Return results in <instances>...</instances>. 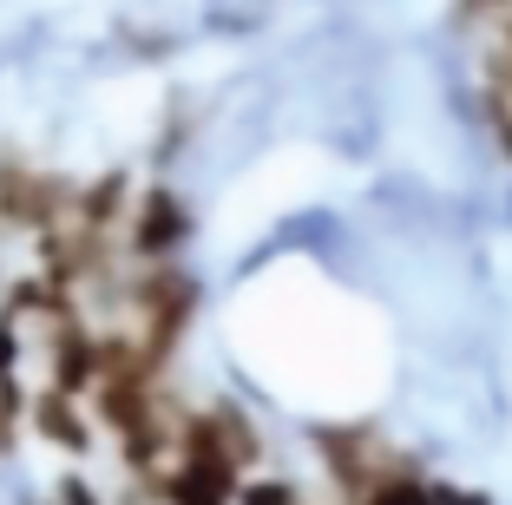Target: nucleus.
I'll return each instance as SVG.
<instances>
[{
    "mask_svg": "<svg viewBox=\"0 0 512 505\" xmlns=\"http://www.w3.org/2000/svg\"><path fill=\"white\" fill-rule=\"evenodd\" d=\"M27 420L40 427V440H53L60 453H92V440H99V427H92V401H79V394H66V387H40V394H27Z\"/></svg>",
    "mask_w": 512,
    "mask_h": 505,
    "instance_id": "obj_2",
    "label": "nucleus"
},
{
    "mask_svg": "<svg viewBox=\"0 0 512 505\" xmlns=\"http://www.w3.org/2000/svg\"><path fill=\"white\" fill-rule=\"evenodd\" d=\"M20 414H27V394L14 387V374H0V460H7L14 440H20Z\"/></svg>",
    "mask_w": 512,
    "mask_h": 505,
    "instance_id": "obj_5",
    "label": "nucleus"
},
{
    "mask_svg": "<svg viewBox=\"0 0 512 505\" xmlns=\"http://www.w3.org/2000/svg\"><path fill=\"white\" fill-rule=\"evenodd\" d=\"M60 505H106V499H99V492H92V479L66 473V479H60Z\"/></svg>",
    "mask_w": 512,
    "mask_h": 505,
    "instance_id": "obj_7",
    "label": "nucleus"
},
{
    "mask_svg": "<svg viewBox=\"0 0 512 505\" xmlns=\"http://www.w3.org/2000/svg\"><path fill=\"white\" fill-rule=\"evenodd\" d=\"M362 505H427V479L414 473V466H394V473H381L375 486L362 492Z\"/></svg>",
    "mask_w": 512,
    "mask_h": 505,
    "instance_id": "obj_3",
    "label": "nucleus"
},
{
    "mask_svg": "<svg viewBox=\"0 0 512 505\" xmlns=\"http://www.w3.org/2000/svg\"><path fill=\"white\" fill-rule=\"evenodd\" d=\"M427 505H486V499H480V492L447 486V479H427Z\"/></svg>",
    "mask_w": 512,
    "mask_h": 505,
    "instance_id": "obj_6",
    "label": "nucleus"
},
{
    "mask_svg": "<svg viewBox=\"0 0 512 505\" xmlns=\"http://www.w3.org/2000/svg\"><path fill=\"white\" fill-rule=\"evenodd\" d=\"M237 505H302V486H289V479H237Z\"/></svg>",
    "mask_w": 512,
    "mask_h": 505,
    "instance_id": "obj_4",
    "label": "nucleus"
},
{
    "mask_svg": "<svg viewBox=\"0 0 512 505\" xmlns=\"http://www.w3.org/2000/svg\"><path fill=\"white\" fill-rule=\"evenodd\" d=\"M184 237H191L184 204L165 184H145V191L132 197V210H125V256H138V263H171V250H178Z\"/></svg>",
    "mask_w": 512,
    "mask_h": 505,
    "instance_id": "obj_1",
    "label": "nucleus"
}]
</instances>
